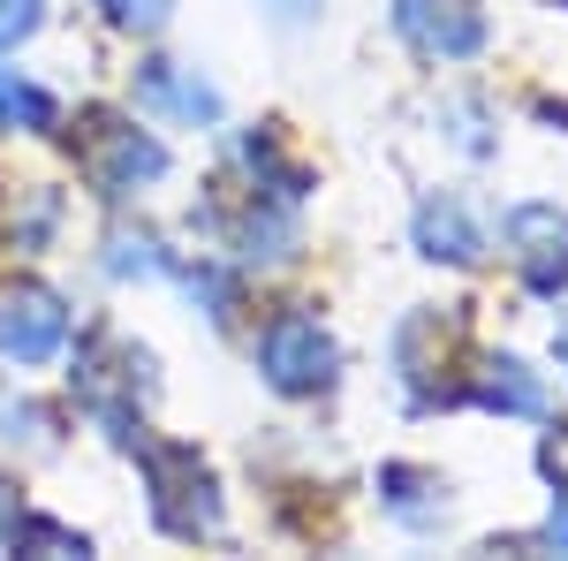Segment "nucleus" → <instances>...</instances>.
<instances>
[{
	"label": "nucleus",
	"instance_id": "6",
	"mask_svg": "<svg viewBox=\"0 0 568 561\" xmlns=\"http://www.w3.org/2000/svg\"><path fill=\"white\" fill-rule=\"evenodd\" d=\"M500 243H508V266L524 273L530 297H561L568 289V213L561 206H516L500 220Z\"/></svg>",
	"mask_w": 568,
	"mask_h": 561
},
{
	"label": "nucleus",
	"instance_id": "23",
	"mask_svg": "<svg viewBox=\"0 0 568 561\" xmlns=\"http://www.w3.org/2000/svg\"><path fill=\"white\" fill-rule=\"evenodd\" d=\"M554 8H568V0H554Z\"/></svg>",
	"mask_w": 568,
	"mask_h": 561
},
{
	"label": "nucleus",
	"instance_id": "19",
	"mask_svg": "<svg viewBox=\"0 0 568 561\" xmlns=\"http://www.w3.org/2000/svg\"><path fill=\"white\" fill-rule=\"evenodd\" d=\"M16 517H23V501H16V485H8V478H0V547H8V539H16Z\"/></svg>",
	"mask_w": 568,
	"mask_h": 561
},
{
	"label": "nucleus",
	"instance_id": "15",
	"mask_svg": "<svg viewBox=\"0 0 568 561\" xmlns=\"http://www.w3.org/2000/svg\"><path fill=\"white\" fill-rule=\"evenodd\" d=\"M106 273L114 281H152V273H168V259H160V236H144V228H114L106 236Z\"/></svg>",
	"mask_w": 568,
	"mask_h": 561
},
{
	"label": "nucleus",
	"instance_id": "22",
	"mask_svg": "<svg viewBox=\"0 0 568 561\" xmlns=\"http://www.w3.org/2000/svg\"><path fill=\"white\" fill-rule=\"evenodd\" d=\"M554 357H561V364H568V327H561V342H554Z\"/></svg>",
	"mask_w": 568,
	"mask_h": 561
},
{
	"label": "nucleus",
	"instance_id": "21",
	"mask_svg": "<svg viewBox=\"0 0 568 561\" xmlns=\"http://www.w3.org/2000/svg\"><path fill=\"white\" fill-rule=\"evenodd\" d=\"M273 8H281V16H311V0H273Z\"/></svg>",
	"mask_w": 568,
	"mask_h": 561
},
{
	"label": "nucleus",
	"instance_id": "9",
	"mask_svg": "<svg viewBox=\"0 0 568 561\" xmlns=\"http://www.w3.org/2000/svg\"><path fill=\"white\" fill-rule=\"evenodd\" d=\"M379 509L402 531H433V523H447V478L425 463H379Z\"/></svg>",
	"mask_w": 568,
	"mask_h": 561
},
{
	"label": "nucleus",
	"instance_id": "20",
	"mask_svg": "<svg viewBox=\"0 0 568 561\" xmlns=\"http://www.w3.org/2000/svg\"><path fill=\"white\" fill-rule=\"evenodd\" d=\"M538 539H546V547H568V485H561V501H554V517H546Z\"/></svg>",
	"mask_w": 568,
	"mask_h": 561
},
{
	"label": "nucleus",
	"instance_id": "4",
	"mask_svg": "<svg viewBox=\"0 0 568 561\" xmlns=\"http://www.w3.org/2000/svg\"><path fill=\"white\" fill-rule=\"evenodd\" d=\"M342 372V342L318 327V311H273L258 334V380L273 394H326Z\"/></svg>",
	"mask_w": 568,
	"mask_h": 561
},
{
	"label": "nucleus",
	"instance_id": "14",
	"mask_svg": "<svg viewBox=\"0 0 568 561\" xmlns=\"http://www.w3.org/2000/svg\"><path fill=\"white\" fill-rule=\"evenodd\" d=\"M0 130H61V107H53V91L31 84V77H16V69H0Z\"/></svg>",
	"mask_w": 568,
	"mask_h": 561
},
{
	"label": "nucleus",
	"instance_id": "12",
	"mask_svg": "<svg viewBox=\"0 0 568 561\" xmlns=\"http://www.w3.org/2000/svg\"><path fill=\"white\" fill-rule=\"evenodd\" d=\"M0 190H8V182H0ZM53 228H61V190H45V182L8 190V206H0V243H8V251H39Z\"/></svg>",
	"mask_w": 568,
	"mask_h": 561
},
{
	"label": "nucleus",
	"instance_id": "5",
	"mask_svg": "<svg viewBox=\"0 0 568 561\" xmlns=\"http://www.w3.org/2000/svg\"><path fill=\"white\" fill-rule=\"evenodd\" d=\"M61 342H69V297L31 281V273L0 281V357L8 364H45V357H61Z\"/></svg>",
	"mask_w": 568,
	"mask_h": 561
},
{
	"label": "nucleus",
	"instance_id": "2",
	"mask_svg": "<svg viewBox=\"0 0 568 561\" xmlns=\"http://www.w3.org/2000/svg\"><path fill=\"white\" fill-rule=\"evenodd\" d=\"M130 455H136V471H144V485H152V523H160L168 539H220L227 501H220L213 463H205L190 440H152V432H136Z\"/></svg>",
	"mask_w": 568,
	"mask_h": 561
},
{
	"label": "nucleus",
	"instance_id": "1",
	"mask_svg": "<svg viewBox=\"0 0 568 561\" xmlns=\"http://www.w3.org/2000/svg\"><path fill=\"white\" fill-rule=\"evenodd\" d=\"M69 388H77V402L99 418L106 440H122V448H130L136 418H144V410H152V394H160V380H152V349L122 342L114 327H91L84 342H77V372H69Z\"/></svg>",
	"mask_w": 568,
	"mask_h": 561
},
{
	"label": "nucleus",
	"instance_id": "11",
	"mask_svg": "<svg viewBox=\"0 0 568 561\" xmlns=\"http://www.w3.org/2000/svg\"><path fill=\"white\" fill-rule=\"evenodd\" d=\"M409 236H417V251L439 266H478L485 259V236H478V220L463 213L455 198H425L417 206V220H409Z\"/></svg>",
	"mask_w": 568,
	"mask_h": 561
},
{
	"label": "nucleus",
	"instance_id": "17",
	"mask_svg": "<svg viewBox=\"0 0 568 561\" xmlns=\"http://www.w3.org/2000/svg\"><path fill=\"white\" fill-rule=\"evenodd\" d=\"M114 31H160L168 16H175V0H91Z\"/></svg>",
	"mask_w": 568,
	"mask_h": 561
},
{
	"label": "nucleus",
	"instance_id": "16",
	"mask_svg": "<svg viewBox=\"0 0 568 561\" xmlns=\"http://www.w3.org/2000/svg\"><path fill=\"white\" fill-rule=\"evenodd\" d=\"M16 554H91L84 531H69L61 517H16V539H8Z\"/></svg>",
	"mask_w": 568,
	"mask_h": 561
},
{
	"label": "nucleus",
	"instance_id": "8",
	"mask_svg": "<svg viewBox=\"0 0 568 561\" xmlns=\"http://www.w3.org/2000/svg\"><path fill=\"white\" fill-rule=\"evenodd\" d=\"M136 107L168 114V122H182V130H213L220 114H227V107H220V91L205 84L190 61H168V53L136 69Z\"/></svg>",
	"mask_w": 568,
	"mask_h": 561
},
{
	"label": "nucleus",
	"instance_id": "10",
	"mask_svg": "<svg viewBox=\"0 0 568 561\" xmlns=\"http://www.w3.org/2000/svg\"><path fill=\"white\" fill-rule=\"evenodd\" d=\"M470 402L485 410H500V418H546V380L530 372L524 357H478V372H470Z\"/></svg>",
	"mask_w": 568,
	"mask_h": 561
},
{
	"label": "nucleus",
	"instance_id": "18",
	"mask_svg": "<svg viewBox=\"0 0 568 561\" xmlns=\"http://www.w3.org/2000/svg\"><path fill=\"white\" fill-rule=\"evenodd\" d=\"M45 23V0H0V46H23Z\"/></svg>",
	"mask_w": 568,
	"mask_h": 561
},
{
	"label": "nucleus",
	"instance_id": "3",
	"mask_svg": "<svg viewBox=\"0 0 568 561\" xmlns=\"http://www.w3.org/2000/svg\"><path fill=\"white\" fill-rule=\"evenodd\" d=\"M69 144H77V174H84L99 198H114V206L136 198V190H152L168 174V144L152 130H136V114H114V107L77 114Z\"/></svg>",
	"mask_w": 568,
	"mask_h": 561
},
{
	"label": "nucleus",
	"instance_id": "13",
	"mask_svg": "<svg viewBox=\"0 0 568 561\" xmlns=\"http://www.w3.org/2000/svg\"><path fill=\"white\" fill-rule=\"evenodd\" d=\"M0 440H8L16 455L45 463V455H61V418H53L45 402H31V394H16V402H0Z\"/></svg>",
	"mask_w": 568,
	"mask_h": 561
},
{
	"label": "nucleus",
	"instance_id": "7",
	"mask_svg": "<svg viewBox=\"0 0 568 561\" xmlns=\"http://www.w3.org/2000/svg\"><path fill=\"white\" fill-rule=\"evenodd\" d=\"M394 31L425 61H470L485 46V8L478 0H394Z\"/></svg>",
	"mask_w": 568,
	"mask_h": 561
}]
</instances>
